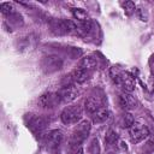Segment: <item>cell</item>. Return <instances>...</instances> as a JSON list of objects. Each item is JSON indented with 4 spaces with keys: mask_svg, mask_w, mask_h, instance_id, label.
Instances as JSON below:
<instances>
[{
    "mask_svg": "<svg viewBox=\"0 0 154 154\" xmlns=\"http://www.w3.org/2000/svg\"><path fill=\"white\" fill-rule=\"evenodd\" d=\"M83 114L82 107L78 105H72V106H67L63 109L61 114H60V119L64 124L66 125H71V124H76L81 120Z\"/></svg>",
    "mask_w": 154,
    "mask_h": 154,
    "instance_id": "6da1fadb",
    "label": "cell"
},
{
    "mask_svg": "<svg viewBox=\"0 0 154 154\" xmlns=\"http://www.w3.org/2000/svg\"><path fill=\"white\" fill-rule=\"evenodd\" d=\"M51 31L54 35H66L76 30V23L69 19H53L49 24Z\"/></svg>",
    "mask_w": 154,
    "mask_h": 154,
    "instance_id": "7a4b0ae2",
    "label": "cell"
},
{
    "mask_svg": "<svg viewBox=\"0 0 154 154\" xmlns=\"http://www.w3.org/2000/svg\"><path fill=\"white\" fill-rule=\"evenodd\" d=\"M90 128H91V125H90L89 120L81 122L75 128V130L71 134V143L72 144H81V143H83L85 141V138L88 137V135H89Z\"/></svg>",
    "mask_w": 154,
    "mask_h": 154,
    "instance_id": "3957f363",
    "label": "cell"
},
{
    "mask_svg": "<svg viewBox=\"0 0 154 154\" xmlns=\"http://www.w3.org/2000/svg\"><path fill=\"white\" fill-rule=\"evenodd\" d=\"M25 123H26V126L28 129L35 134V135H38V134H42L43 130L46 129L47 126V120L41 117V116H37V114H26L25 117Z\"/></svg>",
    "mask_w": 154,
    "mask_h": 154,
    "instance_id": "277c9868",
    "label": "cell"
},
{
    "mask_svg": "<svg viewBox=\"0 0 154 154\" xmlns=\"http://www.w3.org/2000/svg\"><path fill=\"white\" fill-rule=\"evenodd\" d=\"M57 93H58V96H59L61 102L69 103V102H72L73 100L77 99L79 90L75 84H66L61 89H59Z\"/></svg>",
    "mask_w": 154,
    "mask_h": 154,
    "instance_id": "5b68a950",
    "label": "cell"
},
{
    "mask_svg": "<svg viewBox=\"0 0 154 154\" xmlns=\"http://www.w3.org/2000/svg\"><path fill=\"white\" fill-rule=\"evenodd\" d=\"M148 135H149V130L143 124L134 123V125L130 128V138L134 143H138L143 141Z\"/></svg>",
    "mask_w": 154,
    "mask_h": 154,
    "instance_id": "8992f818",
    "label": "cell"
},
{
    "mask_svg": "<svg viewBox=\"0 0 154 154\" xmlns=\"http://www.w3.org/2000/svg\"><path fill=\"white\" fill-rule=\"evenodd\" d=\"M41 66L46 72L51 73V72L59 70L63 66V60L57 55H48V57H45L42 59Z\"/></svg>",
    "mask_w": 154,
    "mask_h": 154,
    "instance_id": "52a82bcc",
    "label": "cell"
},
{
    "mask_svg": "<svg viewBox=\"0 0 154 154\" xmlns=\"http://www.w3.org/2000/svg\"><path fill=\"white\" fill-rule=\"evenodd\" d=\"M60 99L58 96V93H46L41 95L38 99V105L42 108H53L60 103Z\"/></svg>",
    "mask_w": 154,
    "mask_h": 154,
    "instance_id": "ba28073f",
    "label": "cell"
},
{
    "mask_svg": "<svg viewBox=\"0 0 154 154\" xmlns=\"http://www.w3.org/2000/svg\"><path fill=\"white\" fill-rule=\"evenodd\" d=\"M63 140V132L60 130H53L45 137V144L48 149H55L61 143Z\"/></svg>",
    "mask_w": 154,
    "mask_h": 154,
    "instance_id": "9c48e42d",
    "label": "cell"
},
{
    "mask_svg": "<svg viewBox=\"0 0 154 154\" xmlns=\"http://www.w3.org/2000/svg\"><path fill=\"white\" fill-rule=\"evenodd\" d=\"M118 103L120 106V108H123L124 111H128V109H131L136 106V100L135 97L130 94V93H122L118 97Z\"/></svg>",
    "mask_w": 154,
    "mask_h": 154,
    "instance_id": "30bf717a",
    "label": "cell"
},
{
    "mask_svg": "<svg viewBox=\"0 0 154 154\" xmlns=\"http://www.w3.org/2000/svg\"><path fill=\"white\" fill-rule=\"evenodd\" d=\"M118 84L122 85V88L126 93H131L135 89V79H134V77L131 75L126 73V72H123V71H122V75H120Z\"/></svg>",
    "mask_w": 154,
    "mask_h": 154,
    "instance_id": "8fae6325",
    "label": "cell"
},
{
    "mask_svg": "<svg viewBox=\"0 0 154 154\" xmlns=\"http://www.w3.org/2000/svg\"><path fill=\"white\" fill-rule=\"evenodd\" d=\"M84 106H85V111L90 114H94L95 112H97L100 108H102V101L100 100L99 96H89L85 102H84Z\"/></svg>",
    "mask_w": 154,
    "mask_h": 154,
    "instance_id": "7c38bea8",
    "label": "cell"
},
{
    "mask_svg": "<svg viewBox=\"0 0 154 154\" xmlns=\"http://www.w3.org/2000/svg\"><path fill=\"white\" fill-rule=\"evenodd\" d=\"M79 36L87 37L91 31H93V22L90 19L84 20V22H77L76 23V30H75Z\"/></svg>",
    "mask_w": 154,
    "mask_h": 154,
    "instance_id": "4fadbf2b",
    "label": "cell"
},
{
    "mask_svg": "<svg viewBox=\"0 0 154 154\" xmlns=\"http://www.w3.org/2000/svg\"><path fill=\"white\" fill-rule=\"evenodd\" d=\"M89 75H90V71H87V70H83V69H75L71 73H70V79L75 83H83L85 82L88 78H89Z\"/></svg>",
    "mask_w": 154,
    "mask_h": 154,
    "instance_id": "5bb4252c",
    "label": "cell"
},
{
    "mask_svg": "<svg viewBox=\"0 0 154 154\" xmlns=\"http://www.w3.org/2000/svg\"><path fill=\"white\" fill-rule=\"evenodd\" d=\"M108 118H109V111L107 108H105V107L100 108L97 112H95L93 114V122L94 123H97V124L106 122Z\"/></svg>",
    "mask_w": 154,
    "mask_h": 154,
    "instance_id": "9a60e30c",
    "label": "cell"
},
{
    "mask_svg": "<svg viewBox=\"0 0 154 154\" xmlns=\"http://www.w3.org/2000/svg\"><path fill=\"white\" fill-rule=\"evenodd\" d=\"M78 67L83 69V70H87V71H91L96 67V60L91 57H85L79 61Z\"/></svg>",
    "mask_w": 154,
    "mask_h": 154,
    "instance_id": "2e32d148",
    "label": "cell"
},
{
    "mask_svg": "<svg viewBox=\"0 0 154 154\" xmlns=\"http://www.w3.org/2000/svg\"><path fill=\"white\" fill-rule=\"evenodd\" d=\"M72 14L77 19V22H84V20L89 19L88 13L82 8H72Z\"/></svg>",
    "mask_w": 154,
    "mask_h": 154,
    "instance_id": "e0dca14e",
    "label": "cell"
},
{
    "mask_svg": "<svg viewBox=\"0 0 154 154\" xmlns=\"http://www.w3.org/2000/svg\"><path fill=\"white\" fill-rule=\"evenodd\" d=\"M134 123H135V120H134V117L130 114V113H124L123 116H122V118H120V124H122V126H124V128H131L132 125H134Z\"/></svg>",
    "mask_w": 154,
    "mask_h": 154,
    "instance_id": "ac0fdd59",
    "label": "cell"
},
{
    "mask_svg": "<svg viewBox=\"0 0 154 154\" xmlns=\"http://www.w3.org/2000/svg\"><path fill=\"white\" fill-rule=\"evenodd\" d=\"M117 140H118V135H117V132H116L114 130L109 129V130L106 132L105 142H106L107 144H113V143H116V141H117Z\"/></svg>",
    "mask_w": 154,
    "mask_h": 154,
    "instance_id": "d6986e66",
    "label": "cell"
},
{
    "mask_svg": "<svg viewBox=\"0 0 154 154\" xmlns=\"http://www.w3.org/2000/svg\"><path fill=\"white\" fill-rule=\"evenodd\" d=\"M0 8H1V12L4 14H7V16H12L14 13V7L10 4V2H2L0 5Z\"/></svg>",
    "mask_w": 154,
    "mask_h": 154,
    "instance_id": "ffe728a7",
    "label": "cell"
},
{
    "mask_svg": "<svg viewBox=\"0 0 154 154\" xmlns=\"http://www.w3.org/2000/svg\"><path fill=\"white\" fill-rule=\"evenodd\" d=\"M89 150H90V154H99V142H97L96 138H94L91 141Z\"/></svg>",
    "mask_w": 154,
    "mask_h": 154,
    "instance_id": "44dd1931",
    "label": "cell"
},
{
    "mask_svg": "<svg viewBox=\"0 0 154 154\" xmlns=\"http://www.w3.org/2000/svg\"><path fill=\"white\" fill-rule=\"evenodd\" d=\"M124 8H125L126 14H131L134 12V10H135V4L132 1H126L124 4Z\"/></svg>",
    "mask_w": 154,
    "mask_h": 154,
    "instance_id": "7402d4cb",
    "label": "cell"
},
{
    "mask_svg": "<svg viewBox=\"0 0 154 154\" xmlns=\"http://www.w3.org/2000/svg\"><path fill=\"white\" fill-rule=\"evenodd\" d=\"M149 65H150V69H152V71L154 72V54L152 55V58H150V60H149Z\"/></svg>",
    "mask_w": 154,
    "mask_h": 154,
    "instance_id": "603a6c76",
    "label": "cell"
},
{
    "mask_svg": "<svg viewBox=\"0 0 154 154\" xmlns=\"http://www.w3.org/2000/svg\"><path fill=\"white\" fill-rule=\"evenodd\" d=\"M75 154H83V149H82V148H78V150H77Z\"/></svg>",
    "mask_w": 154,
    "mask_h": 154,
    "instance_id": "cb8c5ba5",
    "label": "cell"
}]
</instances>
